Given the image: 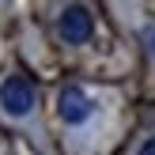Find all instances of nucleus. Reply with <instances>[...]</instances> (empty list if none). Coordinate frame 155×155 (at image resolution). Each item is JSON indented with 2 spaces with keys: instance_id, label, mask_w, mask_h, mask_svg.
I'll use <instances>...</instances> for the list:
<instances>
[{
  "instance_id": "nucleus-5",
  "label": "nucleus",
  "mask_w": 155,
  "mask_h": 155,
  "mask_svg": "<svg viewBox=\"0 0 155 155\" xmlns=\"http://www.w3.org/2000/svg\"><path fill=\"white\" fill-rule=\"evenodd\" d=\"M151 45H155V30H151Z\"/></svg>"
},
{
  "instance_id": "nucleus-4",
  "label": "nucleus",
  "mask_w": 155,
  "mask_h": 155,
  "mask_svg": "<svg viewBox=\"0 0 155 155\" xmlns=\"http://www.w3.org/2000/svg\"><path fill=\"white\" fill-rule=\"evenodd\" d=\"M136 155H155V136H148V140L140 144V151H136Z\"/></svg>"
},
{
  "instance_id": "nucleus-3",
  "label": "nucleus",
  "mask_w": 155,
  "mask_h": 155,
  "mask_svg": "<svg viewBox=\"0 0 155 155\" xmlns=\"http://www.w3.org/2000/svg\"><path fill=\"white\" fill-rule=\"evenodd\" d=\"M57 114H61V121H68V125H83V121L95 114V102H91V95L83 87L68 83V87L61 91V98H57Z\"/></svg>"
},
{
  "instance_id": "nucleus-2",
  "label": "nucleus",
  "mask_w": 155,
  "mask_h": 155,
  "mask_svg": "<svg viewBox=\"0 0 155 155\" xmlns=\"http://www.w3.org/2000/svg\"><path fill=\"white\" fill-rule=\"evenodd\" d=\"M0 106H4V114H12V117H23V114L34 110V87H30L27 76H8V80L0 83Z\"/></svg>"
},
{
  "instance_id": "nucleus-1",
  "label": "nucleus",
  "mask_w": 155,
  "mask_h": 155,
  "mask_svg": "<svg viewBox=\"0 0 155 155\" xmlns=\"http://www.w3.org/2000/svg\"><path fill=\"white\" fill-rule=\"evenodd\" d=\"M57 34L64 38L68 45H83L91 34H95V15H91V8L68 4L64 12L57 15Z\"/></svg>"
}]
</instances>
